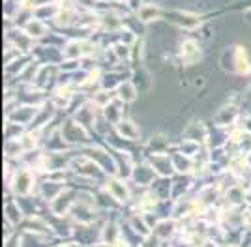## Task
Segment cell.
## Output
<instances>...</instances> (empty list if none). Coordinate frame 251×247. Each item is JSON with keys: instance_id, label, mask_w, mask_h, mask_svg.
Returning <instances> with one entry per match:
<instances>
[{"instance_id": "6da1fadb", "label": "cell", "mask_w": 251, "mask_h": 247, "mask_svg": "<svg viewBox=\"0 0 251 247\" xmlns=\"http://www.w3.org/2000/svg\"><path fill=\"white\" fill-rule=\"evenodd\" d=\"M60 133H62V139L66 141V144L90 143V137L86 135V127H83L75 118H72V120H68V122L64 124Z\"/></svg>"}, {"instance_id": "ffe728a7", "label": "cell", "mask_w": 251, "mask_h": 247, "mask_svg": "<svg viewBox=\"0 0 251 247\" xmlns=\"http://www.w3.org/2000/svg\"><path fill=\"white\" fill-rule=\"evenodd\" d=\"M242 228L251 230V208L246 210V212H242Z\"/></svg>"}, {"instance_id": "7a4b0ae2", "label": "cell", "mask_w": 251, "mask_h": 247, "mask_svg": "<svg viewBox=\"0 0 251 247\" xmlns=\"http://www.w3.org/2000/svg\"><path fill=\"white\" fill-rule=\"evenodd\" d=\"M75 202H77V193H75V191H62L54 200L49 202V210H51L52 216L64 217L66 214L72 212V208L75 206Z\"/></svg>"}, {"instance_id": "8992f818", "label": "cell", "mask_w": 251, "mask_h": 247, "mask_svg": "<svg viewBox=\"0 0 251 247\" xmlns=\"http://www.w3.org/2000/svg\"><path fill=\"white\" fill-rule=\"evenodd\" d=\"M156 171L152 169V165L145 161V163H135L133 167V173H131V180L135 182L137 185L141 187H147V185H152L156 182Z\"/></svg>"}, {"instance_id": "9a60e30c", "label": "cell", "mask_w": 251, "mask_h": 247, "mask_svg": "<svg viewBox=\"0 0 251 247\" xmlns=\"http://www.w3.org/2000/svg\"><path fill=\"white\" fill-rule=\"evenodd\" d=\"M4 217L10 225H19L25 221V214H23L21 206L17 204V200H8L6 202V210H4Z\"/></svg>"}, {"instance_id": "7c38bea8", "label": "cell", "mask_w": 251, "mask_h": 247, "mask_svg": "<svg viewBox=\"0 0 251 247\" xmlns=\"http://www.w3.org/2000/svg\"><path fill=\"white\" fill-rule=\"evenodd\" d=\"M116 98H118L120 101H124L126 105L135 103L137 98H139V90H137V86L133 84V81L120 82L118 88H116Z\"/></svg>"}, {"instance_id": "d6986e66", "label": "cell", "mask_w": 251, "mask_h": 247, "mask_svg": "<svg viewBox=\"0 0 251 247\" xmlns=\"http://www.w3.org/2000/svg\"><path fill=\"white\" fill-rule=\"evenodd\" d=\"M113 51L116 52L118 60H124V58H122V45H120V43H115V45H113ZM124 54H126V56H129V54H131V45H126Z\"/></svg>"}, {"instance_id": "5b68a950", "label": "cell", "mask_w": 251, "mask_h": 247, "mask_svg": "<svg viewBox=\"0 0 251 247\" xmlns=\"http://www.w3.org/2000/svg\"><path fill=\"white\" fill-rule=\"evenodd\" d=\"M13 184V193L15 197H23V195H32V187H34V176L28 169H23L21 173H15L13 180L10 184Z\"/></svg>"}, {"instance_id": "9c48e42d", "label": "cell", "mask_w": 251, "mask_h": 247, "mask_svg": "<svg viewBox=\"0 0 251 247\" xmlns=\"http://www.w3.org/2000/svg\"><path fill=\"white\" fill-rule=\"evenodd\" d=\"M115 131L118 137H122L124 141H137L141 137V129L133 120L129 118H124L115 125Z\"/></svg>"}, {"instance_id": "ba28073f", "label": "cell", "mask_w": 251, "mask_h": 247, "mask_svg": "<svg viewBox=\"0 0 251 247\" xmlns=\"http://www.w3.org/2000/svg\"><path fill=\"white\" fill-rule=\"evenodd\" d=\"M167 19H171L176 26L184 28V30H193L201 23L197 13H189V11H173L167 15Z\"/></svg>"}, {"instance_id": "2e32d148", "label": "cell", "mask_w": 251, "mask_h": 247, "mask_svg": "<svg viewBox=\"0 0 251 247\" xmlns=\"http://www.w3.org/2000/svg\"><path fill=\"white\" fill-rule=\"evenodd\" d=\"M173 165H175V171L180 173V174H189L191 171H193V161H191V157L186 154H182V152H176V154L173 155Z\"/></svg>"}, {"instance_id": "e0dca14e", "label": "cell", "mask_w": 251, "mask_h": 247, "mask_svg": "<svg viewBox=\"0 0 251 247\" xmlns=\"http://www.w3.org/2000/svg\"><path fill=\"white\" fill-rule=\"evenodd\" d=\"M159 17H161V10L157 6H150V4L143 6L137 11V19L141 23H152V21H157Z\"/></svg>"}, {"instance_id": "4fadbf2b", "label": "cell", "mask_w": 251, "mask_h": 247, "mask_svg": "<svg viewBox=\"0 0 251 247\" xmlns=\"http://www.w3.org/2000/svg\"><path fill=\"white\" fill-rule=\"evenodd\" d=\"M184 139L197 141V143H204V141L208 139V131L204 129L202 122H199V120H191V122L184 127Z\"/></svg>"}, {"instance_id": "44dd1931", "label": "cell", "mask_w": 251, "mask_h": 247, "mask_svg": "<svg viewBox=\"0 0 251 247\" xmlns=\"http://www.w3.org/2000/svg\"><path fill=\"white\" fill-rule=\"evenodd\" d=\"M199 247H220V244H218L216 240H210V238H208V240H204Z\"/></svg>"}, {"instance_id": "8fae6325", "label": "cell", "mask_w": 251, "mask_h": 247, "mask_svg": "<svg viewBox=\"0 0 251 247\" xmlns=\"http://www.w3.org/2000/svg\"><path fill=\"white\" fill-rule=\"evenodd\" d=\"M62 191H64V182H60V180L49 178V180H45V182L40 184V195H42L43 200H49V202L54 200Z\"/></svg>"}, {"instance_id": "277c9868", "label": "cell", "mask_w": 251, "mask_h": 247, "mask_svg": "<svg viewBox=\"0 0 251 247\" xmlns=\"http://www.w3.org/2000/svg\"><path fill=\"white\" fill-rule=\"evenodd\" d=\"M180 60L184 66H193L202 60V49L199 41L195 40H184L180 43Z\"/></svg>"}, {"instance_id": "ac0fdd59", "label": "cell", "mask_w": 251, "mask_h": 247, "mask_svg": "<svg viewBox=\"0 0 251 247\" xmlns=\"http://www.w3.org/2000/svg\"><path fill=\"white\" fill-rule=\"evenodd\" d=\"M25 30H26V34L30 38H42V36H45V26L40 23V19H30L28 25L25 26Z\"/></svg>"}, {"instance_id": "5bb4252c", "label": "cell", "mask_w": 251, "mask_h": 247, "mask_svg": "<svg viewBox=\"0 0 251 247\" xmlns=\"http://www.w3.org/2000/svg\"><path fill=\"white\" fill-rule=\"evenodd\" d=\"M236 118H238V107L236 105H225V107H221L218 114H216V124L220 125V127H227V125H232V124L236 122Z\"/></svg>"}, {"instance_id": "3957f363", "label": "cell", "mask_w": 251, "mask_h": 247, "mask_svg": "<svg viewBox=\"0 0 251 247\" xmlns=\"http://www.w3.org/2000/svg\"><path fill=\"white\" fill-rule=\"evenodd\" d=\"M148 163L152 165V169L156 171L157 176L161 178H169L173 176L176 171H175V165H173V157L167 154V152H159V154H154L148 157Z\"/></svg>"}, {"instance_id": "30bf717a", "label": "cell", "mask_w": 251, "mask_h": 247, "mask_svg": "<svg viewBox=\"0 0 251 247\" xmlns=\"http://www.w3.org/2000/svg\"><path fill=\"white\" fill-rule=\"evenodd\" d=\"M178 228V223L175 217H171V219H161L159 223H157V226L154 228V236L159 238L161 242H169V240H173V236H175V232H176Z\"/></svg>"}, {"instance_id": "52a82bcc", "label": "cell", "mask_w": 251, "mask_h": 247, "mask_svg": "<svg viewBox=\"0 0 251 247\" xmlns=\"http://www.w3.org/2000/svg\"><path fill=\"white\" fill-rule=\"evenodd\" d=\"M105 189H107V193L111 197H115L116 200L120 202V204H124L129 200V189H127V185L120 180V178H107L105 180Z\"/></svg>"}, {"instance_id": "7402d4cb", "label": "cell", "mask_w": 251, "mask_h": 247, "mask_svg": "<svg viewBox=\"0 0 251 247\" xmlns=\"http://www.w3.org/2000/svg\"><path fill=\"white\" fill-rule=\"evenodd\" d=\"M116 2H120V4H124V2H127V0H116Z\"/></svg>"}]
</instances>
